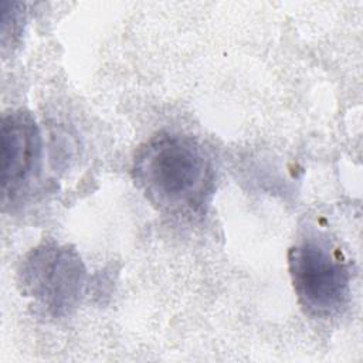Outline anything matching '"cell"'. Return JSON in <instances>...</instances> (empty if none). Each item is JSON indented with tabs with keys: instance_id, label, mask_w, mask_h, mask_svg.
I'll return each mask as SVG.
<instances>
[{
	"instance_id": "cell-1",
	"label": "cell",
	"mask_w": 363,
	"mask_h": 363,
	"mask_svg": "<svg viewBox=\"0 0 363 363\" xmlns=\"http://www.w3.org/2000/svg\"><path fill=\"white\" fill-rule=\"evenodd\" d=\"M132 172L146 199L167 213L197 210L214 183L206 149L196 139L172 132H162L142 145Z\"/></svg>"
},
{
	"instance_id": "cell-2",
	"label": "cell",
	"mask_w": 363,
	"mask_h": 363,
	"mask_svg": "<svg viewBox=\"0 0 363 363\" xmlns=\"http://www.w3.org/2000/svg\"><path fill=\"white\" fill-rule=\"evenodd\" d=\"M289 272L301 305L318 318H329L346 305L350 272L328 242L306 238L289 250Z\"/></svg>"
},
{
	"instance_id": "cell-3",
	"label": "cell",
	"mask_w": 363,
	"mask_h": 363,
	"mask_svg": "<svg viewBox=\"0 0 363 363\" xmlns=\"http://www.w3.org/2000/svg\"><path fill=\"white\" fill-rule=\"evenodd\" d=\"M85 269L77 252L57 244L34 248L23 261L20 284L52 315H64L72 308L84 286Z\"/></svg>"
},
{
	"instance_id": "cell-4",
	"label": "cell",
	"mask_w": 363,
	"mask_h": 363,
	"mask_svg": "<svg viewBox=\"0 0 363 363\" xmlns=\"http://www.w3.org/2000/svg\"><path fill=\"white\" fill-rule=\"evenodd\" d=\"M0 135L3 199L13 200L40 172L41 136L33 115L23 109L3 115Z\"/></svg>"
}]
</instances>
